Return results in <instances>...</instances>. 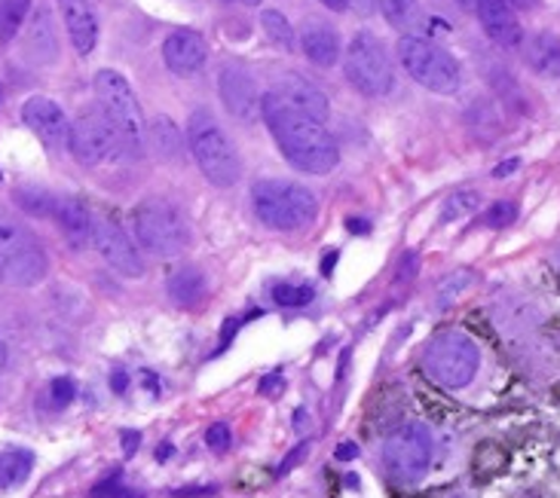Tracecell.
<instances>
[{"label": "cell", "mask_w": 560, "mask_h": 498, "mask_svg": "<svg viewBox=\"0 0 560 498\" xmlns=\"http://www.w3.org/2000/svg\"><path fill=\"white\" fill-rule=\"evenodd\" d=\"M517 168H521V159H505V163H500V166L493 168V178H509Z\"/></svg>", "instance_id": "obj_40"}, {"label": "cell", "mask_w": 560, "mask_h": 498, "mask_svg": "<svg viewBox=\"0 0 560 498\" xmlns=\"http://www.w3.org/2000/svg\"><path fill=\"white\" fill-rule=\"evenodd\" d=\"M282 389V379H279V374H270V377L264 379V382H260V394H267L270 392V389Z\"/></svg>", "instance_id": "obj_46"}, {"label": "cell", "mask_w": 560, "mask_h": 498, "mask_svg": "<svg viewBox=\"0 0 560 498\" xmlns=\"http://www.w3.org/2000/svg\"><path fill=\"white\" fill-rule=\"evenodd\" d=\"M230 440H233V435H230L228 423L209 425V431H206V443L212 447L214 453H224V450H230Z\"/></svg>", "instance_id": "obj_35"}, {"label": "cell", "mask_w": 560, "mask_h": 498, "mask_svg": "<svg viewBox=\"0 0 560 498\" xmlns=\"http://www.w3.org/2000/svg\"><path fill=\"white\" fill-rule=\"evenodd\" d=\"M306 453H310V440L298 443V447H294V450H291V453L282 459V465L276 469V477H285V474H291V469H294L298 462H303V459H306Z\"/></svg>", "instance_id": "obj_37"}, {"label": "cell", "mask_w": 560, "mask_h": 498, "mask_svg": "<svg viewBox=\"0 0 560 498\" xmlns=\"http://www.w3.org/2000/svg\"><path fill=\"white\" fill-rule=\"evenodd\" d=\"M49 270L44 245L22 224L0 214V285L31 287L40 285Z\"/></svg>", "instance_id": "obj_6"}, {"label": "cell", "mask_w": 560, "mask_h": 498, "mask_svg": "<svg viewBox=\"0 0 560 498\" xmlns=\"http://www.w3.org/2000/svg\"><path fill=\"white\" fill-rule=\"evenodd\" d=\"M22 49H25V59L34 61V64H52V61L59 59L56 25H52V15H49L46 7L31 13V25L28 31H25Z\"/></svg>", "instance_id": "obj_19"}, {"label": "cell", "mask_w": 560, "mask_h": 498, "mask_svg": "<svg viewBox=\"0 0 560 498\" xmlns=\"http://www.w3.org/2000/svg\"><path fill=\"white\" fill-rule=\"evenodd\" d=\"M517 221V205L512 199H500V202H493L490 209L481 217V227L487 229H502V227H512Z\"/></svg>", "instance_id": "obj_32"}, {"label": "cell", "mask_w": 560, "mask_h": 498, "mask_svg": "<svg viewBox=\"0 0 560 498\" xmlns=\"http://www.w3.org/2000/svg\"><path fill=\"white\" fill-rule=\"evenodd\" d=\"M224 3H230V0H224Z\"/></svg>", "instance_id": "obj_54"}, {"label": "cell", "mask_w": 560, "mask_h": 498, "mask_svg": "<svg viewBox=\"0 0 560 498\" xmlns=\"http://www.w3.org/2000/svg\"><path fill=\"white\" fill-rule=\"evenodd\" d=\"M138 443H141L138 431H122V450H126V455H136Z\"/></svg>", "instance_id": "obj_39"}, {"label": "cell", "mask_w": 560, "mask_h": 498, "mask_svg": "<svg viewBox=\"0 0 560 498\" xmlns=\"http://www.w3.org/2000/svg\"><path fill=\"white\" fill-rule=\"evenodd\" d=\"M505 3H509L512 10H536L542 0H505Z\"/></svg>", "instance_id": "obj_45"}, {"label": "cell", "mask_w": 560, "mask_h": 498, "mask_svg": "<svg viewBox=\"0 0 560 498\" xmlns=\"http://www.w3.org/2000/svg\"><path fill=\"white\" fill-rule=\"evenodd\" d=\"M117 484H120V474H114L107 484L95 486V489H92V498H141L138 493H129V489H122V486Z\"/></svg>", "instance_id": "obj_36"}, {"label": "cell", "mask_w": 560, "mask_h": 498, "mask_svg": "<svg viewBox=\"0 0 560 498\" xmlns=\"http://www.w3.org/2000/svg\"><path fill=\"white\" fill-rule=\"evenodd\" d=\"M187 147L194 163L214 187H233L243 178V159L228 132L218 126L209 110H194L187 120Z\"/></svg>", "instance_id": "obj_4"}, {"label": "cell", "mask_w": 560, "mask_h": 498, "mask_svg": "<svg viewBox=\"0 0 560 498\" xmlns=\"http://www.w3.org/2000/svg\"><path fill=\"white\" fill-rule=\"evenodd\" d=\"M92 245L102 254L110 270H117L126 278H141L144 275V260L136 251V245L129 242V236L110 217H95L92 221Z\"/></svg>", "instance_id": "obj_12"}, {"label": "cell", "mask_w": 560, "mask_h": 498, "mask_svg": "<svg viewBox=\"0 0 560 498\" xmlns=\"http://www.w3.org/2000/svg\"><path fill=\"white\" fill-rule=\"evenodd\" d=\"M260 25H264L267 37H270L276 46H282V49H288V52L298 46V37H294L291 22H288L285 15L279 13V10H264V13H260Z\"/></svg>", "instance_id": "obj_30"}, {"label": "cell", "mask_w": 560, "mask_h": 498, "mask_svg": "<svg viewBox=\"0 0 560 498\" xmlns=\"http://www.w3.org/2000/svg\"><path fill=\"white\" fill-rule=\"evenodd\" d=\"M56 221H59L61 233H65V239L71 242V248L77 251H83L86 245L92 242V217L90 209L80 202V199H59V205H56Z\"/></svg>", "instance_id": "obj_22"}, {"label": "cell", "mask_w": 560, "mask_h": 498, "mask_svg": "<svg viewBox=\"0 0 560 498\" xmlns=\"http://www.w3.org/2000/svg\"><path fill=\"white\" fill-rule=\"evenodd\" d=\"M15 202L31 217H56V205H59V199L40 190V187H19L15 190Z\"/></svg>", "instance_id": "obj_28"}, {"label": "cell", "mask_w": 560, "mask_h": 498, "mask_svg": "<svg viewBox=\"0 0 560 498\" xmlns=\"http://www.w3.org/2000/svg\"><path fill=\"white\" fill-rule=\"evenodd\" d=\"M132 233L138 245L156 257H178L187 248V224L166 199H141L132 212Z\"/></svg>", "instance_id": "obj_9"}, {"label": "cell", "mask_w": 560, "mask_h": 498, "mask_svg": "<svg viewBox=\"0 0 560 498\" xmlns=\"http://www.w3.org/2000/svg\"><path fill=\"white\" fill-rule=\"evenodd\" d=\"M279 98H285L288 105L298 107L301 114L306 117H313V120L325 122L328 120V114H331V107H328V98H325V92L313 86L306 76L301 74H285L279 80V90H276Z\"/></svg>", "instance_id": "obj_17"}, {"label": "cell", "mask_w": 560, "mask_h": 498, "mask_svg": "<svg viewBox=\"0 0 560 498\" xmlns=\"http://www.w3.org/2000/svg\"><path fill=\"white\" fill-rule=\"evenodd\" d=\"M31 469H34V453L31 450H3L0 453V489H13V486L28 481Z\"/></svg>", "instance_id": "obj_26"}, {"label": "cell", "mask_w": 560, "mask_h": 498, "mask_svg": "<svg viewBox=\"0 0 560 498\" xmlns=\"http://www.w3.org/2000/svg\"><path fill=\"white\" fill-rule=\"evenodd\" d=\"M322 7H328V10H334V13H343L349 7V0H318Z\"/></svg>", "instance_id": "obj_47"}, {"label": "cell", "mask_w": 560, "mask_h": 498, "mask_svg": "<svg viewBox=\"0 0 560 498\" xmlns=\"http://www.w3.org/2000/svg\"><path fill=\"white\" fill-rule=\"evenodd\" d=\"M31 13V0H0V44L15 40Z\"/></svg>", "instance_id": "obj_27"}, {"label": "cell", "mask_w": 560, "mask_h": 498, "mask_svg": "<svg viewBox=\"0 0 560 498\" xmlns=\"http://www.w3.org/2000/svg\"><path fill=\"white\" fill-rule=\"evenodd\" d=\"M126 386H129V377H126L122 370H117V374L110 377V389H114L117 394H122V392H126Z\"/></svg>", "instance_id": "obj_44"}, {"label": "cell", "mask_w": 560, "mask_h": 498, "mask_svg": "<svg viewBox=\"0 0 560 498\" xmlns=\"http://www.w3.org/2000/svg\"><path fill=\"white\" fill-rule=\"evenodd\" d=\"M301 49L306 59L318 68H331L340 59V37L331 25L322 22H306L301 28Z\"/></svg>", "instance_id": "obj_20"}, {"label": "cell", "mask_w": 560, "mask_h": 498, "mask_svg": "<svg viewBox=\"0 0 560 498\" xmlns=\"http://www.w3.org/2000/svg\"><path fill=\"white\" fill-rule=\"evenodd\" d=\"M481 367L478 343L459 331L435 333L423 348V370L441 389H466Z\"/></svg>", "instance_id": "obj_5"}, {"label": "cell", "mask_w": 560, "mask_h": 498, "mask_svg": "<svg viewBox=\"0 0 560 498\" xmlns=\"http://www.w3.org/2000/svg\"><path fill=\"white\" fill-rule=\"evenodd\" d=\"M168 300L178 303V306H194L206 297V275L197 266H182L168 275L166 282Z\"/></svg>", "instance_id": "obj_24"}, {"label": "cell", "mask_w": 560, "mask_h": 498, "mask_svg": "<svg viewBox=\"0 0 560 498\" xmlns=\"http://www.w3.org/2000/svg\"><path fill=\"white\" fill-rule=\"evenodd\" d=\"M148 135H151L153 153L160 159H166V163H178L182 159V132H178V126L168 117H156L151 129H148Z\"/></svg>", "instance_id": "obj_25"}, {"label": "cell", "mask_w": 560, "mask_h": 498, "mask_svg": "<svg viewBox=\"0 0 560 498\" xmlns=\"http://www.w3.org/2000/svg\"><path fill=\"white\" fill-rule=\"evenodd\" d=\"M7 370V346H3V340H0V374Z\"/></svg>", "instance_id": "obj_50"}, {"label": "cell", "mask_w": 560, "mask_h": 498, "mask_svg": "<svg viewBox=\"0 0 560 498\" xmlns=\"http://www.w3.org/2000/svg\"><path fill=\"white\" fill-rule=\"evenodd\" d=\"M398 61L405 64L410 80H417L423 90L435 92V95H454L463 83L459 61L447 49H441L425 37H413V34L401 37L398 40Z\"/></svg>", "instance_id": "obj_7"}, {"label": "cell", "mask_w": 560, "mask_h": 498, "mask_svg": "<svg viewBox=\"0 0 560 498\" xmlns=\"http://www.w3.org/2000/svg\"><path fill=\"white\" fill-rule=\"evenodd\" d=\"M168 453H172V443H163V450H160V459H168Z\"/></svg>", "instance_id": "obj_51"}, {"label": "cell", "mask_w": 560, "mask_h": 498, "mask_svg": "<svg viewBox=\"0 0 560 498\" xmlns=\"http://www.w3.org/2000/svg\"><path fill=\"white\" fill-rule=\"evenodd\" d=\"M475 13H478L487 37L493 44L505 46V49H521L524 46V28L517 22L515 10L505 0H478L475 3Z\"/></svg>", "instance_id": "obj_16"}, {"label": "cell", "mask_w": 560, "mask_h": 498, "mask_svg": "<svg viewBox=\"0 0 560 498\" xmlns=\"http://www.w3.org/2000/svg\"><path fill=\"white\" fill-rule=\"evenodd\" d=\"M252 209L264 227L298 233L316 224L318 199L310 187L282 178H260L252 183Z\"/></svg>", "instance_id": "obj_2"}, {"label": "cell", "mask_w": 560, "mask_h": 498, "mask_svg": "<svg viewBox=\"0 0 560 498\" xmlns=\"http://www.w3.org/2000/svg\"><path fill=\"white\" fill-rule=\"evenodd\" d=\"M524 56L527 64L539 76L560 80V37L551 31H536L524 40Z\"/></svg>", "instance_id": "obj_21"}, {"label": "cell", "mask_w": 560, "mask_h": 498, "mask_svg": "<svg viewBox=\"0 0 560 498\" xmlns=\"http://www.w3.org/2000/svg\"><path fill=\"white\" fill-rule=\"evenodd\" d=\"M355 455H359V447H355L352 440H347V443H340V447H337V459H340V462H347V459H355Z\"/></svg>", "instance_id": "obj_41"}, {"label": "cell", "mask_w": 560, "mask_h": 498, "mask_svg": "<svg viewBox=\"0 0 560 498\" xmlns=\"http://www.w3.org/2000/svg\"><path fill=\"white\" fill-rule=\"evenodd\" d=\"M334 266H337V251L328 248V254L322 257V275H334Z\"/></svg>", "instance_id": "obj_43"}, {"label": "cell", "mask_w": 560, "mask_h": 498, "mask_svg": "<svg viewBox=\"0 0 560 498\" xmlns=\"http://www.w3.org/2000/svg\"><path fill=\"white\" fill-rule=\"evenodd\" d=\"M22 120H25V126H28L34 135L44 141L49 151H61V147L68 144L71 122H68L65 110H61L52 98H46V95H34V98H28V102L22 105Z\"/></svg>", "instance_id": "obj_13"}, {"label": "cell", "mask_w": 560, "mask_h": 498, "mask_svg": "<svg viewBox=\"0 0 560 498\" xmlns=\"http://www.w3.org/2000/svg\"><path fill=\"white\" fill-rule=\"evenodd\" d=\"M417 270H420V254L408 251V254L401 257V263H398V282H410L417 275Z\"/></svg>", "instance_id": "obj_38"}, {"label": "cell", "mask_w": 560, "mask_h": 498, "mask_svg": "<svg viewBox=\"0 0 560 498\" xmlns=\"http://www.w3.org/2000/svg\"><path fill=\"white\" fill-rule=\"evenodd\" d=\"M68 147L74 153L77 163L98 168L120 159L122 144L114 126L105 117V110H86L71 122V135H68Z\"/></svg>", "instance_id": "obj_11"}, {"label": "cell", "mask_w": 560, "mask_h": 498, "mask_svg": "<svg viewBox=\"0 0 560 498\" xmlns=\"http://www.w3.org/2000/svg\"><path fill=\"white\" fill-rule=\"evenodd\" d=\"M49 398H52V407H68V404L77 398L74 379H68V377L52 379V382H49Z\"/></svg>", "instance_id": "obj_34"}, {"label": "cell", "mask_w": 560, "mask_h": 498, "mask_svg": "<svg viewBox=\"0 0 560 498\" xmlns=\"http://www.w3.org/2000/svg\"><path fill=\"white\" fill-rule=\"evenodd\" d=\"M206 59H209V49H206V40L197 31H172L163 44V61L172 74L178 76H194L206 68Z\"/></svg>", "instance_id": "obj_15"}, {"label": "cell", "mask_w": 560, "mask_h": 498, "mask_svg": "<svg viewBox=\"0 0 560 498\" xmlns=\"http://www.w3.org/2000/svg\"><path fill=\"white\" fill-rule=\"evenodd\" d=\"M432 431L423 423H405L383 443V465L401 484L423 481L432 465Z\"/></svg>", "instance_id": "obj_10"}, {"label": "cell", "mask_w": 560, "mask_h": 498, "mask_svg": "<svg viewBox=\"0 0 560 498\" xmlns=\"http://www.w3.org/2000/svg\"><path fill=\"white\" fill-rule=\"evenodd\" d=\"M245 3H248V7H258L260 0H245Z\"/></svg>", "instance_id": "obj_52"}, {"label": "cell", "mask_w": 560, "mask_h": 498, "mask_svg": "<svg viewBox=\"0 0 560 498\" xmlns=\"http://www.w3.org/2000/svg\"><path fill=\"white\" fill-rule=\"evenodd\" d=\"M260 117H264L270 135L279 144V151L285 153L291 166L310 171V175H328L337 168L340 147H337L331 132L325 129V122L301 114L298 107L288 105L285 98H279L276 92H267L260 98Z\"/></svg>", "instance_id": "obj_1"}, {"label": "cell", "mask_w": 560, "mask_h": 498, "mask_svg": "<svg viewBox=\"0 0 560 498\" xmlns=\"http://www.w3.org/2000/svg\"><path fill=\"white\" fill-rule=\"evenodd\" d=\"M218 92H221L224 107H228L236 120L252 122L260 114V98L258 90H255V80L240 64H224L221 68V74H218Z\"/></svg>", "instance_id": "obj_14"}, {"label": "cell", "mask_w": 560, "mask_h": 498, "mask_svg": "<svg viewBox=\"0 0 560 498\" xmlns=\"http://www.w3.org/2000/svg\"><path fill=\"white\" fill-rule=\"evenodd\" d=\"M471 282H475V272L469 270H459L454 275H447V282H441L439 287V306H451Z\"/></svg>", "instance_id": "obj_33"}, {"label": "cell", "mask_w": 560, "mask_h": 498, "mask_svg": "<svg viewBox=\"0 0 560 498\" xmlns=\"http://www.w3.org/2000/svg\"><path fill=\"white\" fill-rule=\"evenodd\" d=\"M558 260H560V251H558Z\"/></svg>", "instance_id": "obj_53"}, {"label": "cell", "mask_w": 560, "mask_h": 498, "mask_svg": "<svg viewBox=\"0 0 560 498\" xmlns=\"http://www.w3.org/2000/svg\"><path fill=\"white\" fill-rule=\"evenodd\" d=\"M475 3H478V0H456V7L466 10V13H475Z\"/></svg>", "instance_id": "obj_49"}, {"label": "cell", "mask_w": 560, "mask_h": 498, "mask_svg": "<svg viewBox=\"0 0 560 498\" xmlns=\"http://www.w3.org/2000/svg\"><path fill=\"white\" fill-rule=\"evenodd\" d=\"M347 229L349 233H355V236H364V233L371 229V224H368V221H362V217H349Z\"/></svg>", "instance_id": "obj_42"}, {"label": "cell", "mask_w": 560, "mask_h": 498, "mask_svg": "<svg viewBox=\"0 0 560 498\" xmlns=\"http://www.w3.org/2000/svg\"><path fill=\"white\" fill-rule=\"evenodd\" d=\"M478 205H481L478 190H456V193H451V197L444 199L439 221L441 224H454V221H463V217H469L471 212H478Z\"/></svg>", "instance_id": "obj_29"}, {"label": "cell", "mask_w": 560, "mask_h": 498, "mask_svg": "<svg viewBox=\"0 0 560 498\" xmlns=\"http://www.w3.org/2000/svg\"><path fill=\"white\" fill-rule=\"evenodd\" d=\"M273 300L285 309H301L316 300V290L310 285H291V282H279L273 287Z\"/></svg>", "instance_id": "obj_31"}, {"label": "cell", "mask_w": 560, "mask_h": 498, "mask_svg": "<svg viewBox=\"0 0 560 498\" xmlns=\"http://www.w3.org/2000/svg\"><path fill=\"white\" fill-rule=\"evenodd\" d=\"M380 15L393 25L395 31H401V37H420V31L425 28V13L420 7V0H374Z\"/></svg>", "instance_id": "obj_23"}, {"label": "cell", "mask_w": 560, "mask_h": 498, "mask_svg": "<svg viewBox=\"0 0 560 498\" xmlns=\"http://www.w3.org/2000/svg\"><path fill=\"white\" fill-rule=\"evenodd\" d=\"M294 428H298V431H301V428H306V413H303V410H298V413H294Z\"/></svg>", "instance_id": "obj_48"}, {"label": "cell", "mask_w": 560, "mask_h": 498, "mask_svg": "<svg viewBox=\"0 0 560 498\" xmlns=\"http://www.w3.org/2000/svg\"><path fill=\"white\" fill-rule=\"evenodd\" d=\"M95 95H98V105L114 126V132L120 138L122 156L141 159L148 151V120H144V110L138 105V95L129 86V80L120 71L105 68L95 74Z\"/></svg>", "instance_id": "obj_3"}, {"label": "cell", "mask_w": 560, "mask_h": 498, "mask_svg": "<svg viewBox=\"0 0 560 498\" xmlns=\"http://www.w3.org/2000/svg\"><path fill=\"white\" fill-rule=\"evenodd\" d=\"M59 10L74 49L80 56H90L98 44V19L92 13V7L86 0H59Z\"/></svg>", "instance_id": "obj_18"}, {"label": "cell", "mask_w": 560, "mask_h": 498, "mask_svg": "<svg viewBox=\"0 0 560 498\" xmlns=\"http://www.w3.org/2000/svg\"><path fill=\"white\" fill-rule=\"evenodd\" d=\"M343 74L368 98L389 95L395 86L393 56H389L386 44L380 37H374L371 31H359L349 40L347 59H343Z\"/></svg>", "instance_id": "obj_8"}]
</instances>
